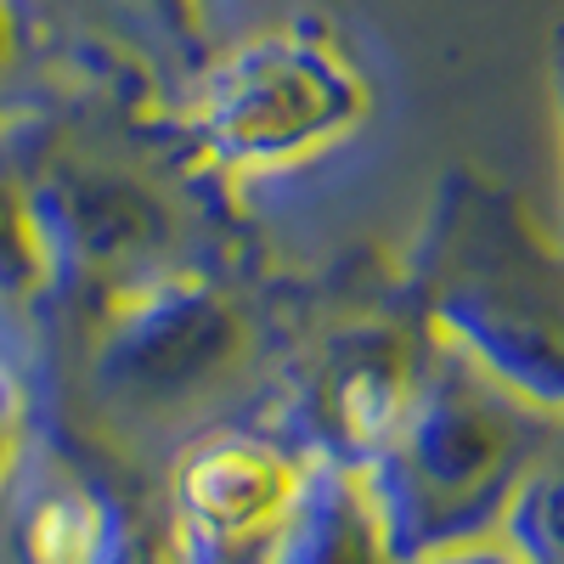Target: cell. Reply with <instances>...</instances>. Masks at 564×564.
<instances>
[{"label":"cell","instance_id":"cell-1","mask_svg":"<svg viewBox=\"0 0 564 564\" xmlns=\"http://www.w3.org/2000/svg\"><path fill=\"white\" fill-rule=\"evenodd\" d=\"M547 406L441 339L406 430L379 457V508L390 536L441 542L480 525L486 508L497 497H513L525 468L547 452Z\"/></svg>","mask_w":564,"mask_h":564},{"label":"cell","instance_id":"cell-2","mask_svg":"<svg viewBox=\"0 0 564 564\" xmlns=\"http://www.w3.org/2000/svg\"><path fill=\"white\" fill-rule=\"evenodd\" d=\"M423 322L536 406H564V260L508 204L468 193L446 209Z\"/></svg>","mask_w":564,"mask_h":564},{"label":"cell","instance_id":"cell-3","mask_svg":"<svg viewBox=\"0 0 564 564\" xmlns=\"http://www.w3.org/2000/svg\"><path fill=\"white\" fill-rule=\"evenodd\" d=\"M361 113L367 90L339 45L276 29L204 74L193 141L220 170H289Z\"/></svg>","mask_w":564,"mask_h":564},{"label":"cell","instance_id":"cell-4","mask_svg":"<svg viewBox=\"0 0 564 564\" xmlns=\"http://www.w3.org/2000/svg\"><path fill=\"white\" fill-rule=\"evenodd\" d=\"M260 339H265L260 316L226 282H209L198 271L193 276L159 271L135 300H124L108 367L124 384V401L181 412L204 406L238 372H249Z\"/></svg>","mask_w":564,"mask_h":564},{"label":"cell","instance_id":"cell-5","mask_svg":"<svg viewBox=\"0 0 564 564\" xmlns=\"http://www.w3.org/2000/svg\"><path fill=\"white\" fill-rule=\"evenodd\" d=\"M513 542L520 564H564V441H547V452L513 486Z\"/></svg>","mask_w":564,"mask_h":564},{"label":"cell","instance_id":"cell-6","mask_svg":"<svg viewBox=\"0 0 564 564\" xmlns=\"http://www.w3.org/2000/svg\"><path fill=\"white\" fill-rule=\"evenodd\" d=\"M7 441H12V390L0 379V457H7Z\"/></svg>","mask_w":564,"mask_h":564},{"label":"cell","instance_id":"cell-7","mask_svg":"<svg viewBox=\"0 0 564 564\" xmlns=\"http://www.w3.org/2000/svg\"><path fill=\"white\" fill-rule=\"evenodd\" d=\"M558 97H564V45H558Z\"/></svg>","mask_w":564,"mask_h":564},{"label":"cell","instance_id":"cell-8","mask_svg":"<svg viewBox=\"0 0 564 564\" xmlns=\"http://www.w3.org/2000/svg\"><path fill=\"white\" fill-rule=\"evenodd\" d=\"M457 564H497V558H457Z\"/></svg>","mask_w":564,"mask_h":564}]
</instances>
